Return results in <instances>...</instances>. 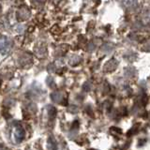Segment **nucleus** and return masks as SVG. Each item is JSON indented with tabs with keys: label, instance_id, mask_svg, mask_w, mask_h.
Masks as SVG:
<instances>
[{
	"label": "nucleus",
	"instance_id": "f257e3e1",
	"mask_svg": "<svg viewBox=\"0 0 150 150\" xmlns=\"http://www.w3.org/2000/svg\"><path fill=\"white\" fill-rule=\"evenodd\" d=\"M119 1L125 8H130L134 6L136 2H137V0H119Z\"/></svg>",
	"mask_w": 150,
	"mask_h": 150
}]
</instances>
